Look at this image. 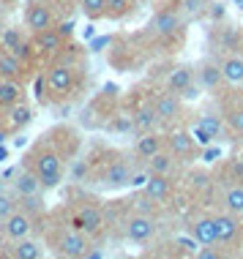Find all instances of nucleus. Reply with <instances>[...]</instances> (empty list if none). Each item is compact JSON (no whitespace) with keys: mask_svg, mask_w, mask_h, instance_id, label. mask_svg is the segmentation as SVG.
Returning <instances> with one entry per match:
<instances>
[{"mask_svg":"<svg viewBox=\"0 0 243 259\" xmlns=\"http://www.w3.org/2000/svg\"><path fill=\"white\" fill-rule=\"evenodd\" d=\"M224 3H213V6H208V17L213 19V22H221L224 19Z\"/></svg>","mask_w":243,"mask_h":259,"instance_id":"ea45409f","label":"nucleus"},{"mask_svg":"<svg viewBox=\"0 0 243 259\" xmlns=\"http://www.w3.org/2000/svg\"><path fill=\"white\" fill-rule=\"evenodd\" d=\"M52 246V251L58 256H71V259H82L90 254V237L85 232H79L77 227H58L52 229L50 240H47Z\"/></svg>","mask_w":243,"mask_h":259,"instance_id":"f03ea898","label":"nucleus"},{"mask_svg":"<svg viewBox=\"0 0 243 259\" xmlns=\"http://www.w3.org/2000/svg\"><path fill=\"white\" fill-rule=\"evenodd\" d=\"M194 76H197V85L202 90H219L227 82L224 71H221V63H216V60H202L194 68Z\"/></svg>","mask_w":243,"mask_h":259,"instance_id":"9d476101","label":"nucleus"},{"mask_svg":"<svg viewBox=\"0 0 243 259\" xmlns=\"http://www.w3.org/2000/svg\"><path fill=\"white\" fill-rule=\"evenodd\" d=\"M216 158H221V150L208 145V148H205V161H216Z\"/></svg>","mask_w":243,"mask_h":259,"instance_id":"79ce46f5","label":"nucleus"},{"mask_svg":"<svg viewBox=\"0 0 243 259\" xmlns=\"http://www.w3.org/2000/svg\"><path fill=\"white\" fill-rule=\"evenodd\" d=\"M216 221V237H219V246H230V243L238 240V232H240V224H238V215L230 213V210H221V213L213 215Z\"/></svg>","mask_w":243,"mask_h":259,"instance_id":"f8f14e48","label":"nucleus"},{"mask_svg":"<svg viewBox=\"0 0 243 259\" xmlns=\"http://www.w3.org/2000/svg\"><path fill=\"white\" fill-rule=\"evenodd\" d=\"M27 166H30L33 172L41 178V183L44 188H55L60 183V178H63V158H60V153L55 148H38L27 156Z\"/></svg>","mask_w":243,"mask_h":259,"instance_id":"f257e3e1","label":"nucleus"},{"mask_svg":"<svg viewBox=\"0 0 243 259\" xmlns=\"http://www.w3.org/2000/svg\"><path fill=\"white\" fill-rule=\"evenodd\" d=\"M14 210H17V197H11V194L0 191V224L9 219Z\"/></svg>","mask_w":243,"mask_h":259,"instance_id":"c9c22d12","label":"nucleus"},{"mask_svg":"<svg viewBox=\"0 0 243 259\" xmlns=\"http://www.w3.org/2000/svg\"><path fill=\"white\" fill-rule=\"evenodd\" d=\"M134 9V0H107V19H123Z\"/></svg>","mask_w":243,"mask_h":259,"instance_id":"7c9ffc66","label":"nucleus"},{"mask_svg":"<svg viewBox=\"0 0 243 259\" xmlns=\"http://www.w3.org/2000/svg\"><path fill=\"white\" fill-rule=\"evenodd\" d=\"M183 25H186V19H183V14H180L178 6H167V9H158L153 14V19H150L148 27L156 36L172 38V36H180V33H183Z\"/></svg>","mask_w":243,"mask_h":259,"instance_id":"7ed1b4c3","label":"nucleus"},{"mask_svg":"<svg viewBox=\"0 0 243 259\" xmlns=\"http://www.w3.org/2000/svg\"><path fill=\"white\" fill-rule=\"evenodd\" d=\"M33 215L30 213H25L22 207H17L14 213L6 219L0 227H3V235H6V240H11V243H17V240H25V237H30L33 235Z\"/></svg>","mask_w":243,"mask_h":259,"instance_id":"6e6552de","label":"nucleus"},{"mask_svg":"<svg viewBox=\"0 0 243 259\" xmlns=\"http://www.w3.org/2000/svg\"><path fill=\"white\" fill-rule=\"evenodd\" d=\"M6 142V131H0V145H3Z\"/></svg>","mask_w":243,"mask_h":259,"instance_id":"a18cd8bd","label":"nucleus"},{"mask_svg":"<svg viewBox=\"0 0 243 259\" xmlns=\"http://www.w3.org/2000/svg\"><path fill=\"white\" fill-rule=\"evenodd\" d=\"M232 3H235V6H238V9L243 11V0H232Z\"/></svg>","mask_w":243,"mask_h":259,"instance_id":"c03bdc74","label":"nucleus"},{"mask_svg":"<svg viewBox=\"0 0 243 259\" xmlns=\"http://www.w3.org/2000/svg\"><path fill=\"white\" fill-rule=\"evenodd\" d=\"M101 186L104 188H109V191H117V188H126L134 183V169L126 164V161H120V158H115V161H109L107 166L101 169Z\"/></svg>","mask_w":243,"mask_h":259,"instance_id":"0eeeda50","label":"nucleus"},{"mask_svg":"<svg viewBox=\"0 0 243 259\" xmlns=\"http://www.w3.org/2000/svg\"><path fill=\"white\" fill-rule=\"evenodd\" d=\"M25 27L33 33H41L47 30V27H55V14L50 6L44 3H30L25 9Z\"/></svg>","mask_w":243,"mask_h":259,"instance_id":"9b49d317","label":"nucleus"},{"mask_svg":"<svg viewBox=\"0 0 243 259\" xmlns=\"http://www.w3.org/2000/svg\"><path fill=\"white\" fill-rule=\"evenodd\" d=\"M221 256H224V251L219 248V243L216 246H202L197 251V259H221Z\"/></svg>","mask_w":243,"mask_h":259,"instance_id":"4c0bfd02","label":"nucleus"},{"mask_svg":"<svg viewBox=\"0 0 243 259\" xmlns=\"http://www.w3.org/2000/svg\"><path fill=\"white\" fill-rule=\"evenodd\" d=\"M55 27H58V30H60V36H63V38H68V36H71V22H66V25H55Z\"/></svg>","mask_w":243,"mask_h":259,"instance_id":"37998d69","label":"nucleus"},{"mask_svg":"<svg viewBox=\"0 0 243 259\" xmlns=\"http://www.w3.org/2000/svg\"><path fill=\"white\" fill-rule=\"evenodd\" d=\"M197 123L202 125V128L211 134L213 139H224L227 134H230V125H227V117L224 112H213V109H202L197 117Z\"/></svg>","mask_w":243,"mask_h":259,"instance_id":"2eb2a0df","label":"nucleus"},{"mask_svg":"<svg viewBox=\"0 0 243 259\" xmlns=\"http://www.w3.org/2000/svg\"><path fill=\"white\" fill-rule=\"evenodd\" d=\"M0 50H6V52H14L19 60H30V47L25 44V38H22V33H19V27H6L3 30V36H0Z\"/></svg>","mask_w":243,"mask_h":259,"instance_id":"dca6fc26","label":"nucleus"},{"mask_svg":"<svg viewBox=\"0 0 243 259\" xmlns=\"http://www.w3.org/2000/svg\"><path fill=\"white\" fill-rule=\"evenodd\" d=\"M178 9L186 22H191V19H199L202 14H208V3L205 0H178Z\"/></svg>","mask_w":243,"mask_h":259,"instance_id":"c85d7f7f","label":"nucleus"},{"mask_svg":"<svg viewBox=\"0 0 243 259\" xmlns=\"http://www.w3.org/2000/svg\"><path fill=\"white\" fill-rule=\"evenodd\" d=\"M47 90H50V79H47V74H44L36 79V99L38 101H47Z\"/></svg>","mask_w":243,"mask_h":259,"instance_id":"58836bf2","label":"nucleus"},{"mask_svg":"<svg viewBox=\"0 0 243 259\" xmlns=\"http://www.w3.org/2000/svg\"><path fill=\"white\" fill-rule=\"evenodd\" d=\"M191 235L199 240V246H216L219 237H216V221L213 215H199V219L191 221Z\"/></svg>","mask_w":243,"mask_h":259,"instance_id":"a211bd4d","label":"nucleus"},{"mask_svg":"<svg viewBox=\"0 0 243 259\" xmlns=\"http://www.w3.org/2000/svg\"><path fill=\"white\" fill-rule=\"evenodd\" d=\"M199 90H202V88H199L197 82H191V85L186 88L180 96H183V101H197V99H199Z\"/></svg>","mask_w":243,"mask_h":259,"instance_id":"a19ab883","label":"nucleus"},{"mask_svg":"<svg viewBox=\"0 0 243 259\" xmlns=\"http://www.w3.org/2000/svg\"><path fill=\"white\" fill-rule=\"evenodd\" d=\"M47 79H50V93L55 96H68L77 85V74H74V66H68V63H52L50 68H47Z\"/></svg>","mask_w":243,"mask_h":259,"instance_id":"423d86ee","label":"nucleus"},{"mask_svg":"<svg viewBox=\"0 0 243 259\" xmlns=\"http://www.w3.org/2000/svg\"><path fill=\"white\" fill-rule=\"evenodd\" d=\"M41 188H44V183H41V178L30 169V166H27V169H22V172L17 175V180H14V194H17V197L41 194Z\"/></svg>","mask_w":243,"mask_h":259,"instance_id":"4be33fe9","label":"nucleus"},{"mask_svg":"<svg viewBox=\"0 0 243 259\" xmlns=\"http://www.w3.org/2000/svg\"><path fill=\"white\" fill-rule=\"evenodd\" d=\"M25 96V88L19 79H9V76H0V107L3 109H11L22 101Z\"/></svg>","mask_w":243,"mask_h":259,"instance_id":"aec40b11","label":"nucleus"},{"mask_svg":"<svg viewBox=\"0 0 243 259\" xmlns=\"http://www.w3.org/2000/svg\"><path fill=\"white\" fill-rule=\"evenodd\" d=\"M30 120H33V109L30 107H25L22 101H19L17 107H11V128H25Z\"/></svg>","mask_w":243,"mask_h":259,"instance_id":"473e14b6","label":"nucleus"},{"mask_svg":"<svg viewBox=\"0 0 243 259\" xmlns=\"http://www.w3.org/2000/svg\"><path fill=\"white\" fill-rule=\"evenodd\" d=\"M178 161H180V158L175 156V153L164 148L161 153H156L153 158L145 161V164H148V172H150V175H170V178H172V175L178 172Z\"/></svg>","mask_w":243,"mask_h":259,"instance_id":"6ab92c4d","label":"nucleus"},{"mask_svg":"<svg viewBox=\"0 0 243 259\" xmlns=\"http://www.w3.org/2000/svg\"><path fill=\"white\" fill-rule=\"evenodd\" d=\"M11 256H17V259H38V256H44V246H41L38 240H33V237H25V240L14 243Z\"/></svg>","mask_w":243,"mask_h":259,"instance_id":"a878e982","label":"nucleus"},{"mask_svg":"<svg viewBox=\"0 0 243 259\" xmlns=\"http://www.w3.org/2000/svg\"><path fill=\"white\" fill-rule=\"evenodd\" d=\"M164 148H167V137L158 134V131H140V137H137V142H134V153L142 161L153 158L156 153H161Z\"/></svg>","mask_w":243,"mask_h":259,"instance_id":"ddd939ff","label":"nucleus"},{"mask_svg":"<svg viewBox=\"0 0 243 259\" xmlns=\"http://www.w3.org/2000/svg\"><path fill=\"white\" fill-rule=\"evenodd\" d=\"M71 227H77L79 232H85L88 237H99L104 232V227H107V219H104L101 207L79 205L77 213H74V219H71Z\"/></svg>","mask_w":243,"mask_h":259,"instance_id":"20e7f679","label":"nucleus"},{"mask_svg":"<svg viewBox=\"0 0 243 259\" xmlns=\"http://www.w3.org/2000/svg\"><path fill=\"white\" fill-rule=\"evenodd\" d=\"M175 246L180 248V254H186V256H197V251H199V240H197L194 235H189V237H178Z\"/></svg>","mask_w":243,"mask_h":259,"instance_id":"f704fd0d","label":"nucleus"},{"mask_svg":"<svg viewBox=\"0 0 243 259\" xmlns=\"http://www.w3.org/2000/svg\"><path fill=\"white\" fill-rule=\"evenodd\" d=\"M194 79H197V76H194L191 66H175L170 74H167V90H172V93H183Z\"/></svg>","mask_w":243,"mask_h":259,"instance_id":"b1692460","label":"nucleus"},{"mask_svg":"<svg viewBox=\"0 0 243 259\" xmlns=\"http://www.w3.org/2000/svg\"><path fill=\"white\" fill-rule=\"evenodd\" d=\"M221 71H224L227 85H232V88H243V55L230 52L224 60H221Z\"/></svg>","mask_w":243,"mask_h":259,"instance_id":"5701e85b","label":"nucleus"},{"mask_svg":"<svg viewBox=\"0 0 243 259\" xmlns=\"http://www.w3.org/2000/svg\"><path fill=\"white\" fill-rule=\"evenodd\" d=\"M156 229H158V224L148 213H131L126 219V224H123V232H126V237L131 243H148L156 235Z\"/></svg>","mask_w":243,"mask_h":259,"instance_id":"39448f33","label":"nucleus"},{"mask_svg":"<svg viewBox=\"0 0 243 259\" xmlns=\"http://www.w3.org/2000/svg\"><path fill=\"white\" fill-rule=\"evenodd\" d=\"M191 137L197 139V145H202V148H208V145L213 142V137L208 134V131H205V128H202V125H199V123H194V125H191Z\"/></svg>","mask_w":243,"mask_h":259,"instance_id":"e433bc0d","label":"nucleus"},{"mask_svg":"<svg viewBox=\"0 0 243 259\" xmlns=\"http://www.w3.org/2000/svg\"><path fill=\"white\" fill-rule=\"evenodd\" d=\"M142 191L148 194V197H153L156 202H164L172 194V178L170 175H150L148 172V180H145Z\"/></svg>","mask_w":243,"mask_h":259,"instance_id":"412c9836","label":"nucleus"},{"mask_svg":"<svg viewBox=\"0 0 243 259\" xmlns=\"http://www.w3.org/2000/svg\"><path fill=\"white\" fill-rule=\"evenodd\" d=\"M221 205L224 210H230L235 215H243V183H235L224 191V197H221Z\"/></svg>","mask_w":243,"mask_h":259,"instance_id":"cd10ccee","label":"nucleus"},{"mask_svg":"<svg viewBox=\"0 0 243 259\" xmlns=\"http://www.w3.org/2000/svg\"><path fill=\"white\" fill-rule=\"evenodd\" d=\"M3 30H6V25H3V19H0V36H3Z\"/></svg>","mask_w":243,"mask_h":259,"instance_id":"49530a36","label":"nucleus"},{"mask_svg":"<svg viewBox=\"0 0 243 259\" xmlns=\"http://www.w3.org/2000/svg\"><path fill=\"white\" fill-rule=\"evenodd\" d=\"M63 44H66V38L60 36L58 27H47L41 33H33V47H36L33 52L41 55V58H58L63 52Z\"/></svg>","mask_w":243,"mask_h":259,"instance_id":"1a4fd4ad","label":"nucleus"},{"mask_svg":"<svg viewBox=\"0 0 243 259\" xmlns=\"http://www.w3.org/2000/svg\"><path fill=\"white\" fill-rule=\"evenodd\" d=\"M156 112H158V117H161V123L178 120V117L183 115V96H180V93H172V90H167V93L158 96Z\"/></svg>","mask_w":243,"mask_h":259,"instance_id":"4468645a","label":"nucleus"},{"mask_svg":"<svg viewBox=\"0 0 243 259\" xmlns=\"http://www.w3.org/2000/svg\"><path fill=\"white\" fill-rule=\"evenodd\" d=\"M3 158H6V150H3V148H0V161H3Z\"/></svg>","mask_w":243,"mask_h":259,"instance_id":"de8ad7c7","label":"nucleus"},{"mask_svg":"<svg viewBox=\"0 0 243 259\" xmlns=\"http://www.w3.org/2000/svg\"><path fill=\"white\" fill-rule=\"evenodd\" d=\"M25 60H19L14 52L0 50V76H9V79H22L25 74Z\"/></svg>","mask_w":243,"mask_h":259,"instance_id":"393cba45","label":"nucleus"},{"mask_svg":"<svg viewBox=\"0 0 243 259\" xmlns=\"http://www.w3.org/2000/svg\"><path fill=\"white\" fill-rule=\"evenodd\" d=\"M17 207H22L25 213H30L33 219L44 213V199L38 194H30V197H17Z\"/></svg>","mask_w":243,"mask_h":259,"instance_id":"2f4dec72","label":"nucleus"},{"mask_svg":"<svg viewBox=\"0 0 243 259\" xmlns=\"http://www.w3.org/2000/svg\"><path fill=\"white\" fill-rule=\"evenodd\" d=\"M79 11L88 19H101L107 17V0H79Z\"/></svg>","mask_w":243,"mask_h":259,"instance_id":"c756f323","label":"nucleus"},{"mask_svg":"<svg viewBox=\"0 0 243 259\" xmlns=\"http://www.w3.org/2000/svg\"><path fill=\"white\" fill-rule=\"evenodd\" d=\"M224 117H227V125L235 134H243V104H232V107L224 109Z\"/></svg>","mask_w":243,"mask_h":259,"instance_id":"72a5a7b5","label":"nucleus"},{"mask_svg":"<svg viewBox=\"0 0 243 259\" xmlns=\"http://www.w3.org/2000/svg\"><path fill=\"white\" fill-rule=\"evenodd\" d=\"M158 123H161V117H158V112H156V104L134 112V128L137 131H156Z\"/></svg>","mask_w":243,"mask_h":259,"instance_id":"bb28decb","label":"nucleus"},{"mask_svg":"<svg viewBox=\"0 0 243 259\" xmlns=\"http://www.w3.org/2000/svg\"><path fill=\"white\" fill-rule=\"evenodd\" d=\"M167 137V150H172L178 158H189L194 148H197V139L191 137V131H172Z\"/></svg>","mask_w":243,"mask_h":259,"instance_id":"f3484780","label":"nucleus"}]
</instances>
